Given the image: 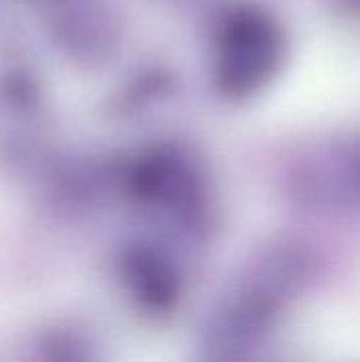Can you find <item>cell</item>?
Wrapping results in <instances>:
<instances>
[{
    "label": "cell",
    "instance_id": "1",
    "mask_svg": "<svg viewBox=\"0 0 360 362\" xmlns=\"http://www.w3.org/2000/svg\"><path fill=\"white\" fill-rule=\"evenodd\" d=\"M284 57V36L276 21L259 11H240L227 19L216 47V81L229 95L259 91Z\"/></svg>",
    "mask_w": 360,
    "mask_h": 362
}]
</instances>
